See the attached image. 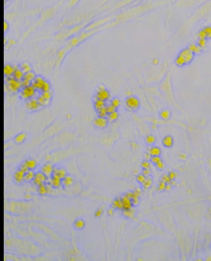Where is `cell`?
I'll return each mask as SVG.
<instances>
[{
  "label": "cell",
  "instance_id": "cell-1",
  "mask_svg": "<svg viewBox=\"0 0 211 261\" xmlns=\"http://www.w3.org/2000/svg\"><path fill=\"white\" fill-rule=\"evenodd\" d=\"M36 92H38V90H36V89H35L33 85L26 86V87H22V90L19 91L20 98L24 99V100H29V99L35 98Z\"/></svg>",
  "mask_w": 211,
  "mask_h": 261
},
{
  "label": "cell",
  "instance_id": "cell-2",
  "mask_svg": "<svg viewBox=\"0 0 211 261\" xmlns=\"http://www.w3.org/2000/svg\"><path fill=\"white\" fill-rule=\"evenodd\" d=\"M6 87L9 89L10 91L18 92V91L22 90L23 85H22V81H20V80L15 79L14 76H11V77H6Z\"/></svg>",
  "mask_w": 211,
  "mask_h": 261
},
{
  "label": "cell",
  "instance_id": "cell-3",
  "mask_svg": "<svg viewBox=\"0 0 211 261\" xmlns=\"http://www.w3.org/2000/svg\"><path fill=\"white\" fill-rule=\"evenodd\" d=\"M125 105H126V109H128V110H130V111H136V110H138V109L140 108V101H139L138 98L130 95V96H128V99H126Z\"/></svg>",
  "mask_w": 211,
  "mask_h": 261
},
{
  "label": "cell",
  "instance_id": "cell-4",
  "mask_svg": "<svg viewBox=\"0 0 211 261\" xmlns=\"http://www.w3.org/2000/svg\"><path fill=\"white\" fill-rule=\"evenodd\" d=\"M95 99H100V100H104V101H108L110 99V92L105 89L104 85H100L99 86V90L95 95Z\"/></svg>",
  "mask_w": 211,
  "mask_h": 261
},
{
  "label": "cell",
  "instance_id": "cell-5",
  "mask_svg": "<svg viewBox=\"0 0 211 261\" xmlns=\"http://www.w3.org/2000/svg\"><path fill=\"white\" fill-rule=\"evenodd\" d=\"M25 105H26V109H28L29 111H36V110H39V109L41 108L40 103L38 101V99H35V98L26 100V104H25Z\"/></svg>",
  "mask_w": 211,
  "mask_h": 261
},
{
  "label": "cell",
  "instance_id": "cell-6",
  "mask_svg": "<svg viewBox=\"0 0 211 261\" xmlns=\"http://www.w3.org/2000/svg\"><path fill=\"white\" fill-rule=\"evenodd\" d=\"M46 180H47V176L43 173V171H38V173H35V177H34V181H33V184L34 185H36V186H39V185H43V184H45L46 182Z\"/></svg>",
  "mask_w": 211,
  "mask_h": 261
},
{
  "label": "cell",
  "instance_id": "cell-7",
  "mask_svg": "<svg viewBox=\"0 0 211 261\" xmlns=\"http://www.w3.org/2000/svg\"><path fill=\"white\" fill-rule=\"evenodd\" d=\"M179 55H180V56H181V58H182L184 60H185V61H186V65H187V64H190V62H191V61H192V59H194V56H195V54H194V53H192V51H191V50H190L189 48H187V49H184V50H182V51H181V53H180V54H179Z\"/></svg>",
  "mask_w": 211,
  "mask_h": 261
},
{
  "label": "cell",
  "instance_id": "cell-8",
  "mask_svg": "<svg viewBox=\"0 0 211 261\" xmlns=\"http://www.w3.org/2000/svg\"><path fill=\"white\" fill-rule=\"evenodd\" d=\"M45 81H46V80L44 79L43 76H36V77H35V80L33 81V84H31V85H33V86L36 89V90H38V92H39V91L41 90V87L44 86Z\"/></svg>",
  "mask_w": 211,
  "mask_h": 261
},
{
  "label": "cell",
  "instance_id": "cell-9",
  "mask_svg": "<svg viewBox=\"0 0 211 261\" xmlns=\"http://www.w3.org/2000/svg\"><path fill=\"white\" fill-rule=\"evenodd\" d=\"M25 171H23L22 169H19V170H17L15 171V174H14V181L17 182V184H22L23 181H25Z\"/></svg>",
  "mask_w": 211,
  "mask_h": 261
},
{
  "label": "cell",
  "instance_id": "cell-10",
  "mask_svg": "<svg viewBox=\"0 0 211 261\" xmlns=\"http://www.w3.org/2000/svg\"><path fill=\"white\" fill-rule=\"evenodd\" d=\"M108 119L106 118H96L94 120V125L96 128H100V129H104V128H106V125H108Z\"/></svg>",
  "mask_w": 211,
  "mask_h": 261
},
{
  "label": "cell",
  "instance_id": "cell-11",
  "mask_svg": "<svg viewBox=\"0 0 211 261\" xmlns=\"http://www.w3.org/2000/svg\"><path fill=\"white\" fill-rule=\"evenodd\" d=\"M54 168H52V165L51 164H45V165H43V168H41V171L47 176V177H50V176H52V174H54Z\"/></svg>",
  "mask_w": 211,
  "mask_h": 261
},
{
  "label": "cell",
  "instance_id": "cell-12",
  "mask_svg": "<svg viewBox=\"0 0 211 261\" xmlns=\"http://www.w3.org/2000/svg\"><path fill=\"white\" fill-rule=\"evenodd\" d=\"M15 72V66L10 65V64H6L4 66V75L6 77H11Z\"/></svg>",
  "mask_w": 211,
  "mask_h": 261
},
{
  "label": "cell",
  "instance_id": "cell-13",
  "mask_svg": "<svg viewBox=\"0 0 211 261\" xmlns=\"http://www.w3.org/2000/svg\"><path fill=\"white\" fill-rule=\"evenodd\" d=\"M24 75H25V72L23 71V69L22 67H18V66H15V72H14V77L15 79H18V80H20V81H23V79H24Z\"/></svg>",
  "mask_w": 211,
  "mask_h": 261
},
{
  "label": "cell",
  "instance_id": "cell-14",
  "mask_svg": "<svg viewBox=\"0 0 211 261\" xmlns=\"http://www.w3.org/2000/svg\"><path fill=\"white\" fill-rule=\"evenodd\" d=\"M52 176H56V177H59V179H64L65 176H67L66 175V171H65V169H61V168H56L55 170H54V174H52Z\"/></svg>",
  "mask_w": 211,
  "mask_h": 261
},
{
  "label": "cell",
  "instance_id": "cell-15",
  "mask_svg": "<svg viewBox=\"0 0 211 261\" xmlns=\"http://www.w3.org/2000/svg\"><path fill=\"white\" fill-rule=\"evenodd\" d=\"M126 196H128L129 199L131 200V202H133V205H139L140 199H139V196L136 195L134 191H133V192H126Z\"/></svg>",
  "mask_w": 211,
  "mask_h": 261
},
{
  "label": "cell",
  "instance_id": "cell-16",
  "mask_svg": "<svg viewBox=\"0 0 211 261\" xmlns=\"http://www.w3.org/2000/svg\"><path fill=\"white\" fill-rule=\"evenodd\" d=\"M121 201H123V206H124V209H130V207H133V202H131V200L129 199L128 196H126V194H124L123 196H121ZM123 209V210H124Z\"/></svg>",
  "mask_w": 211,
  "mask_h": 261
},
{
  "label": "cell",
  "instance_id": "cell-17",
  "mask_svg": "<svg viewBox=\"0 0 211 261\" xmlns=\"http://www.w3.org/2000/svg\"><path fill=\"white\" fill-rule=\"evenodd\" d=\"M50 184L54 186L55 189H59V187L62 185V180L59 179V177H56V176H52L51 179H50Z\"/></svg>",
  "mask_w": 211,
  "mask_h": 261
},
{
  "label": "cell",
  "instance_id": "cell-18",
  "mask_svg": "<svg viewBox=\"0 0 211 261\" xmlns=\"http://www.w3.org/2000/svg\"><path fill=\"white\" fill-rule=\"evenodd\" d=\"M36 99H38V101L40 103L41 106H47V105L50 104V101H51V100H49V99H46V98L43 95V94H39V96L36 98Z\"/></svg>",
  "mask_w": 211,
  "mask_h": 261
},
{
  "label": "cell",
  "instance_id": "cell-19",
  "mask_svg": "<svg viewBox=\"0 0 211 261\" xmlns=\"http://www.w3.org/2000/svg\"><path fill=\"white\" fill-rule=\"evenodd\" d=\"M189 49L192 51V53L195 54V55H197V54H200L202 51V49L199 46V44L197 43H194V44H190L189 45Z\"/></svg>",
  "mask_w": 211,
  "mask_h": 261
},
{
  "label": "cell",
  "instance_id": "cell-20",
  "mask_svg": "<svg viewBox=\"0 0 211 261\" xmlns=\"http://www.w3.org/2000/svg\"><path fill=\"white\" fill-rule=\"evenodd\" d=\"M147 153H150L151 156H160L161 154V150L156 146H152V148H147Z\"/></svg>",
  "mask_w": 211,
  "mask_h": 261
},
{
  "label": "cell",
  "instance_id": "cell-21",
  "mask_svg": "<svg viewBox=\"0 0 211 261\" xmlns=\"http://www.w3.org/2000/svg\"><path fill=\"white\" fill-rule=\"evenodd\" d=\"M123 215H124L125 217L131 219V217H134V216H135V211H134V209H133V207H130V209H124V210H123Z\"/></svg>",
  "mask_w": 211,
  "mask_h": 261
},
{
  "label": "cell",
  "instance_id": "cell-22",
  "mask_svg": "<svg viewBox=\"0 0 211 261\" xmlns=\"http://www.w3.org/2000/svg\"><path fill=\"white\" fill-rule=\"evenodd\" d=\"M34 177H35L34 170L26 171V174H25V181H26V182H33V181H34Z\"/></svg>",
  "mask_w": 211,
  "mask_h": 261
},
{
  "label": "cell",
  "instance_id": "cell-23",
  "mask_svg": "<svg viewBox=\"0 0 211 261\" xmlns=\"http://www.w3.org/2000/svg\"><path fill=\"white\" fill-rule=\"evenodd\" d=\"M94 106H95V109H96V110H99V109H101V108H105V106H106V101L100 100V99H95Z\"/></svg>",
  "mask_w": 211,
  "mask_h": 261
},
{
  "label": "cell",
  "instance_id": "cell-24",
  "mask_svg": "<svg viewBox=\"0 0 211 261\" xmlns=\"http://www.w3.org/2000/svg\"><path fill=\"white\" fill-rule=\"evenodd\" d=\"M162 144H164L166 148H171L172 144H174V140H172V136H170V135H167V136H165L164 139H162Z\"/></svg>",
  "mask_w": 211,
  "mask_h": 261
},
{
  "label": "cell",
  "instance_id": "cell-25",
  "mask_svg": "<svg viewBox=\"0 0 211 261\" xmlns=\"http://www.w3.org/2000/svg\"><path fill=\"white\" fill-rule=\"evenodd\" d=\"M35 77H36V75H35V72H34L33 70H31V71H28V72H25V75H24V79L31 81V84H33V81L35 80Z\"/></svg>",
  "mask_w": 211,
  "mask_h": 261
},
{
  "label": "cell",
  "instance_id": "cell-26",
  "mask_svg": "<svg viewBox=\"0 0 211 261\" xmlns=\"http://www.w3.org/2000/svg\"><path fill=\"white\" fill-rule=\"evenodd\" d=\"M72 184H74V179L71 176H65L64 179H62V185L65 187H70Z\"/></svg>",
  "mask_w": 211,
  "mask_h": 261
},
{
  "label": "cell",
  "instance_id": "cell-27",
  "mask_svg": "<svg viewBox=\"0 0 211 261\" xmlns=\"http://www.w3.org/2000/svg\"><path fill=\"white\" fill-rule=\"evenodd\" d=\"M113 207L114 209H119V210H123L124 206H123V201H121V197H118L113 201Z\"/></svg>",
  "mask_w": 211,
  "mask_h": 261
},
{
  "label": "cell",
  "instance_id": "cell-28",
  "mask_svg": "<svg viewBox=\"0 0 211 261\" xmlns=\"http://www.w3.org/2000/svg\"><path fill=\"white\" fill-rule=\"evenodd\" d=\"M108 121L109 123H113V121H116V120L119 119V113L118 111H115V113H110L109 115H108Z\"/></svg>",
  "mask_w": 211,
  "mask_h": 261
},
{
  "label": "cell",
  "instance_id": "cell-29",
  "mask_svg": "<svg viewBox=\"0 0 211 261\" xmlns=\"http://www.w3.org/2000/svg\"><path fill=\"white\" fill-rule=\"evenodd\" d=\"M25 163H26V165L29 166V169H30V170H35V169H36V166H38V163H36V161H35L34 159H28V160L25 161Z\"/></svg>",
  "mask_w": 211,
  "mask_h": 261
},
{
  "label": "cell",
  "instance_id": "cell-30",
  "mask_svg": "<svg viewBox=\"0 0 211 261\" xmlns=\"http://www.w3.org/2000/svg\"><path fill=\"white\" fill-rule=\"evenodd\" d=\"M96 111H98V116H99V118H108V115H109L106 106L99 109V110H96Z\"/></svg>",
  "mask_w": 211,
  "mask_h": 261
},
{
  "label": "cell",
  "instance_id": "cell-31",
  "mask_svg": "<svg viewBox=\"0 0 211 261\" xmlns=\"http://www.w3.org/2000/svg\"><path fill=\"white\" fill-rule=\"evenodd\" d=\"M38 194H39V195H46V194H47L46 184H43V185H39V186H38Z\"/></svg>",
  "mask_w": 211,
  "mask_h": 261
},
{
  "label": "cell",
  "instance_id": "cell-32",
  "mask_svg": "<svg viewBox=\"0 0 211 261\" xmlns=\"http://www.w3.org/2000/svg\"><path fill=\"white\" fill-rule=\"evenodd\" d=\"M25 138H26V134H25V133L19 134V135H17V136H15V143H17V144L23 143L24 140H25Z\"/></svg>",
  "mask_w": 211,
  "mask_h": 261
},
{
  "label": "cell",
  "instance_id": "cell-33",
  "mask_svg": "<svg viewBox=\"0 0 211 261\" xmlns=\"http://www.w3.org/2000/svg\"><path fill=\"white\" fill-rule=\"evenodd\" d=\"M46 91H51V86H50L49 81H45V84H44L43 87H41V90L39 91V94H43V92H46Z\"/></svg>",
  "mask_w": 211,
  "mask_h": 261
},
{
  "label": "cell",
  "instance_id": "cell-34",
  "mask_svg": "<svg viewBox=\"0 0 211 261\" xmlns=\"http://www.w3.org/2000/svg\"><path fill=\"white\" fill-rule=\"evenodd\" d=\"M197 44H199V46L202 50H205V49H206V46H207V39H199Z\"/></svg>",
  "mask_w": 211,
  "mask_h": 261
},
{
  "label": "cell",
  "instance_id": "cell-35",
  "mask_svg": "<svg viewBox=\"0 0 211 261\" xmlns=\"http://www.w3.org/2000/svg\"><path fill=\"white\" fill-rule=\"evenodd\" d=\"M170 115H171V114H170V111H169V110H162L160 113V118L162 120H169V119H170Z\"/></svg>",
  "mask_w": 211,
  "mask_h": 261
},
{
  "label": "cell",
  "instance_id": "cell-36",
  "mask_svg": "<svg viewBox=\"0 0 211 261\" xmlns=\"http://www.w3.org/2000/svg\"><path fill=\"white\" fill-rule=\"evenodd\" d=\"M20 67H22V69H23V71H24V72L31 71V66H30L29 62H23V64L20 65Z\"/></svg>",
  "mask_w": 211,
  "mask_h": 261
},
{
  "label": "cell",
  "instance_id": "cell-37",
  "mask_svg": "<svg viewBox=\"0 0 211 261\" xmlns=\"http://www.w3.org/2000/svg\"><path fill=\"white\" fill-rule=\"evenodd\" d=\"M106 109H108V113H109V114H110V113H115V111H118V108H116V106H114L111 103L106 104Z\"/></svg>",
  "mask_w": 211,
  "mask_h": 261
},
{
  "label": "cell",
  "instance_id": "cell-38",
  "mask_svg": "<svg viewBox=\"0 0 211 261\" xmlns=\"http://www.w3.org/2000/svg\"><path fill=\"white\" fill-rule=\"evenodd\" d=\"M74 226H75L76 229H83L84 226H85V222H84V220H81V219H79V220L75 221Z\"/></svg>",
  "mask_w": 211,
  "mask_h": 261
},
{
  "label": "cell",
  "instance_id": "cell-39",
  "mask_svg": "<svg viewBox=\"0 0 211 261\" xmlns=\"http://www.w3.org/2000/svg\"><path fill=\"white\" fill-rule=\"evenodd\" d=\"M151 185H152V180L150 179V176H149V177H146L145 182L142 184V187H144V189H149V187H150Z\"/></svg>",
  "mask_w": 211,
  "mask_h": 261
},
{
  "label": "cell",
  "instance_id": "cell-40",
  "mask_svg": "<svg viewBox=\"0 0 211 261\" xmlns=\"http://www.w3.org/2000/svg\"><path fill=\"white\" fill-rule=\"evenodd\" d=\"M145 141H146V144L151 145V144H154V143H155V138L152 136V135H147V136L145 138Z\"/></svg>",
  "mask_w": 211,
  "mask_h": 261
},
{
  "label": "cell",
  "instance_id": "cell-41",
  "mask_svg": "<svg viewBox=\"0 0 211 261\" xmlns=\"http://www.w3.org/2000/svg\"><path fill=\"white\" fill-rule=\"evenodd\" d=\"M136 180H138L139 184H141V185H142V184H144V182H145V180H146V176H145V175H142V174H140V175L136 176Z\"/></svg>",
  "mask_w": 211,
  "mask_h": 261
},
{
  "label": "cell",
  "instance_id": "cell-42",
  "mask_svg": "<svg viewBox=\"0 0 211 261\" xmlns=\"http://www.w3.org/2000/svg\"><path fill=\"white\" fill-rule=\"evenodd\" d=\"M197 38L199 39H207V35H206V33H205V30L204 29H201L197 33Z\"/></svg>",
  "mask_w": 211,
  "mask_h": 261
},
{
  "label": "cell",
  "instance_id": "cell-43",
  "mask_svg": "<svg viewBox=\"0 0 211 261\" xmlns=\"http://www.w3.org/2000/svg\"><path fill=\"white\" fill-rule=\"evenodd\" d=\"M166 182H164V181H160V184H159V186H157V190L159 191H165L166 190Z\"/></svg>",
  "mask_w": 211,
  "mask_h": 261
},
{
  "label": "cell",
  "instance_id": "cell-44",
  "mask_svg": "<svg viewBox=\"0 0 211 261\" xmlns=\"http://www.w3.org/2000/svg\"><path fill=\"white\" fill-rule=\"evenodd\" d=\"M204 30H205V33H206V35H207V39H211V27L209 25V27H205V28H202Z\"/></svg>",
  "mask_w": 211,
  "mask_h": 261
},
{
  "label": "cell",
  "instance_id": "cell-45",
  "mask_svg": "<svg viewBox=\"0 0 211 261\" xmlns=\"http://www.w3.org/2000/svg\"><path fill=\"white\" fill-rule=\"evenodd\" d=\"M141 166H142V169H150V160H145V161H142V164H141Z\"/></svg>",
  "mask_w": 211,
  "mask_h": 261
},
{
  "label": "cell",
  "instance_id": "cell-46",
  "mask_svg": "<svg viewBox=\"0 0 211 261\" xmlns=\"http://www.w3.org/2000/svg\"><path fill=\"white\" fill-rule=\"evenodd\" d=\"M151 163L154 164V165H156L157 163H159V161H161V159H160V156H151Z\"/></svg>",
  "mask_w": 211,
  "mask_h": 261
},
{
  "label": "cell",
  "instance_id": "cell-47",
  "mask_svg": "<svg viewBox=\"0 0 211 261\" xmlns=\"http://www.w3.org/2000/svg\"><path fill=\"white\" fill-rule=\"evenodd\" d=\"M110 103H111L114 106H116V108H119V106H120V104H121V103H120V100H119L118 98H114V99H113V100L110 101Z\"/></svg>",
  "mask_w": 211,
  "mask_h": 261
},
{
  "label": "cell",
  "instance_id": "cell-48",
  "mask_svg": "<svg viewBox=\"0 0 211 261\" xmlns=\"http://www.w3.org/2000/svg\"><path fill=\"white\" fill-rule=\"evenodd\" d=\"M161 181H164V182H166V184H170L171 182V179H170V176H169V174L167 175H164L161 177Z\"/></svg>",
  "mask_w": 211,
  "mask_h": 261
},
{
  "label": "cell",
  "instance_id": "cell-49",
  "mask_svg": "<svg viewBox=\"0 0 211 261\" xmlns=\"http://www.w3.org/2000/svg\"><path fill=\"white\" fill-rule=\"evenodd\" d=\"M155 166H156V168L159 169V170H164V169H165V164H164V161H162V160L159 161V163H157Z\"/></svg>",
  "mask_w": 211,
  "mask_h": 261
},
{
  "label": "cell",
  "instance_id": "cell-50",
  "mask_svg": "<svg viewBox=\"0 0 211 261\" xmlns=\"http://www.w3.org/2000/svg\"><path fill=\"white\" fill-rule=\"evenodd\" d=\"M19 169H22L23 171H25V173H26V171H29V170H30V169H29V166L26 165V163H25V161H24V163H23L22 165H20V168H19Z\"/></svg>",
  "mask_w": 211,
  "mask_h": 261
},
{
  "label": "cell",
  "instance_id": "cell-51",
  "mask_svg": "<svg viewBox=\"0 0 211 261\" xmlns=\"http://www.w3.org/2000/svg\"><path fill=\"white\" fill-rule=\"evenodd\" d=\"M22 85H23V87H26V86H30V85H31V81H29V80H25V79H23V81H22Z\"/></svg>",
  "mask_w": 211,
  "mask_h": 261
},
{
  "label": "cell",
  "instance_id": "cell-52",
  "mask_svg": "<svg viewBox=\"0 0 211 261\" xmlns=\"http://www.w3.org/2000/svg\"><path fill=\"white\" fill-rule=\"evenodd\" d=\"M141 174H142V175H145L146 177H149L150 174H151V173H150V169H142V173H141Z\"/></svg>",
  "mask_w": 211,
  "mask_h": 261
},
{
  "label": "cell",
  "instance_id": "cell-53",
  "mask_svg": "<svg viewBox=\"0 0 211 261\" xmlns=\"http://www.w3.org/2000/svg\"><path fill=\"white\" fill-rule=\"evenodd\" d=\"M169 176H170V179H171V181H172V180L176 177V173H174V171H170V173H169Z\"/></svg>",
  "mask_w": 211,
  "mask_h": 261
},
{
  "label": "cell",
  "instance_id": "cell-54",
  "mask_svg": "<svg viewBox=\"0 0 211 261\" xmlns=\"http://www.w3.org/2000/svg\"><path fill=\"white\" fill-rule=\"evenodd\" d=\"M134 192H135V194L138 195V196H140V194H141L142 191H141V189H140V187H136V189L134 190Z\"/></svg>",
  "mask_w": 211,
  "mask_h": 261
},
{
  "label": "cell",
  "instance_id": "cell-55",
  "mask_svg": "<svg viewBox=\"0 0 211 261\" xmlns=\"http://www.w3.org/2000/svg\"><path fill=\"white\" fill-rule=\"evenodd\" d=\"M145 159H146V160H151V154H150V153H146V154H145Z\"/></svg>",
  "mask_w": 211,
  "mask_h": 261
},
{
  "label": "cell",
  "instance_id": "cell-56",
  "mask_svg": "<svg viewBox=\"0 0 211 261\" xmlns=\"http://www.w3.org/2000/svg\"><path fill=\"white\" fill-rule=\"evenodd\" d=\"M101 211H103L101 209H99V210L96 211V214H95V215H96V217H100V216H101Z\"/></svg>",
  "mask_w": 211,
  "mask_h": 261
},
{
  "label": "cell",
  "instance_id": "cell-57",
  "mask_svg": "<svg viewBox=\"0 0 211 261\" xmlns=\"http://www.w3.org/2000/svg\"><path fill=\"white\" fill-rule=\"evenodd\" d=\"M170 189H171V184H167V185H166V191H169Z\"/></svg>",
  "mask_w": 211,
  "mask_h": 261
},
{
  "label": "cell",
  "instance_id": "cell-58",
  "mask_svg": "<svg viewBox=\"0 0 211 261\" xmlns=\"http://www.w3.org/2000/svg\"><path fill=\"white\" fill-rule=\"evenodd\" d=\"M4 30H5V31L8 30V24H6V23H4Z\"/></svg>",
  "mask_w": 211,
  "mask_h": 261
},
{
  "label": "cell",
  "instance_id": "cell-59",
  "mask_svg": "<svg viewBox=\"0 0 211 261\" xmlns=\"http://www.w3.org/2000/svg\"><path fill=\"white\" fill-rule=\"evenodd\" d=\"M180 159H186V155H180Z\"/></svg>",
  "mask_w": 211,
  "mask_h": 261
},
{
  "label": "cell",
  "instance_id": "cell-60",
  "mask_svg": "<svg viewBox=\"0 0 211 261\" xmlns=\"http://www.w3.org/2000/svg\"><path fill=\"white\" fill-rule=\"evenodd\" d=\"M210 214H211V209H210Z\"/></svg>",
  "mask_w": 211,
  "mask_h": 261
}]
</instances>
